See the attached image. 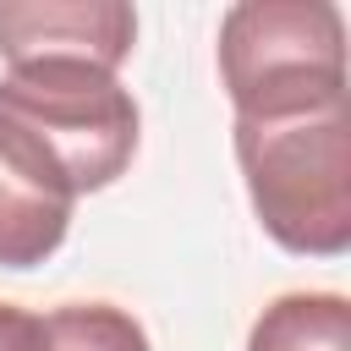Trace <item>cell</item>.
<instances>
[{
  "instance_id": "5",
  "label": "cell",
  "mask_w": 351,
  "mask_h": 351,
  "mask_svg": "<svg viewBox=\"0 0 351 351\" xmlns=\"http://www.w3.org/2000/svg\"><path fill=\"white\" fill-rule=\"evenodd\" d=\"M71 181L55 154L0 115V269L44 263L71 225Z\"/></svg>"
},
{
  "instance_id": "7",
  "label": "cell",
  "mask_w": 351,
  "mask_h": 351,
  "mask_svg": "<svg viewBox=\"0 0 351 351\" xmlns=\"http://www.w3.org/2000/svg\"><path fill=\"white\" fill-rule=\"evenodd\" d=\"M55 346L60 351H148V335L132 313L110 307V302H71L49 313Z\"/></svg>"
},
{
  "instance_id": "2",
  "label": "cell",
  "mask_w": 351,
  "mask_h": 351,
  "mask_svg": "<svg viewBox=\"0 0 351 351\" xmlns=\"http://www.w3.org/2000/svg\"><path fill=\"white\" fill-rule=\"evenodd\" d=\"M219 82L236 121L346 104V16L329 0H241L219 22Z\"/></svg>"
},
{
  "instance_id": "1",
  "label": "cell",
  "mask_w": 351,
  "mask_h": 351,
  "mask_svg": "<svg viewBox=\"0 0 351 351\" xmlns=\"http://www.w3.org/2000/svg\"><path fill=\"white\" fill-rule=\"evenodd\" d=\"M236 159L263 230L307 258L351 247V121L346 104L285 121H236Z\"/></svg>"
},
{
  "instance_id": "4",
  "label": "cell",
  "mask_w": 351,
  "mask_h": 351,
  "mask_svg": "<svg viewBox=\"0 0 351 351\" xmlns=\"http://www.w3.org/2000/svg\"><path fill=\"white\" fill-rule=\"evenodd\" d=\"M137 16L121 0H5L0 5V60L22 66H93L110 71L132 55Z\"/></svg>"
},
{
  "instance_id": "6",
  "label": "cell",
  "mask_w": 351,
  "mask_h": 351,
  "mask_svg": "<svg viewBox=\"0 0 351 351\" xmlns=\"http://www.w3.org/2000/svg\"><path fill=\"white\" fill-rule=\"evenodd\" d=\"M247 351H351V302L335 291L274 296L258 313Z\"/></svg>"
},
{
  "instance_id": "8",
  "label": "cell",
  "mask_w": 351,
  "mask_h": 351,
  "mask_svg": "<svg viewBox=\"0 0 351 351\" xmlns=\"http://www.w3.org/2000/svg\"><path fill=\"white\" fill-rule=\"evenodd\" d=\"M0 351H60L49 313H27L16 302H0Z\"/></svg>"
},
{
  "instance_id": "3",
  "label": "cell",
  "mask_w": 351,
  "mask_h": 351,
  "mask_svg": "<svg viewBox=\"0 0 351 351\" xmlns=\"http://www.w3.org/2000/svg\"><path fill=\"white\" fill-rule=\"evenodd\" d=\"M0 115L33 132L71 192L110 186L137 154V104L132 93L93 66H22L0 77Z\"/></svg>"
}]
</instances>
